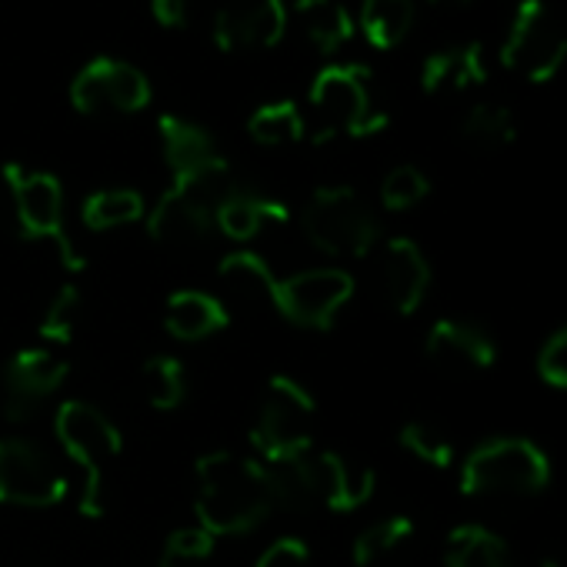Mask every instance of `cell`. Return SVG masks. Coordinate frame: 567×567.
<instances>
[{
	"label": "cell",
	"mask_w": 567,
	"mask_h": 567,
	"mask_svg": "<svg viewBox=\"0 0 567 567\" xmlns=\"http://www.w3.org/2000/svg\"><path fill=\"white\" fill-rule=\"evenodd\" d=\"M144 394L154 411H174L187 398L184 364L171 354H157L144 364Z\"/></svg>",
	"instance_id": "4dcf8cb0"
},
{
	"label": "cell",
	"mask_w": 567,
	"mask_h": 567,
	"mask_svg": "<svg viewBox=\"0 0 567 567\" xmlns=\"http://www.w3.org/2000/svg\"><path fill=\"white\" fill-rule=\"evenodd\" d=\"M284 31H288L284 0H234L214 18V41L227 54L274 48Z\"/></svg>",
	"instance_id": "9a60e30c"
},
{
	"label": "cell",
	"mask_w": 567,
	"mask_h": 567,
	"mask_svg": "<svg viewBox=\"0 0 567 567\" xmlns=\"http://www.w3.org/2000/svg\"><path fill=\"white\" fill-rule=\"evenodd\" d=\"M230 184H234L230 167L194 181H174L171 190L147 214V234L157 244L181 247V250L207 244L210 234L217 230L214 224L217 204L230 190Z\"/></svg>",
	"instance_id": "52a82bcc"
},
{
	"label": "cell",
	"mask_w": 567,
	"mask_h": 567,
	"mask_svg": "<svg viewBox=\"0 0 567 567\" xmlns=\"http://www.w3.org/2000/svg\"><path fill=\"white\" fill-rule=\"evenodd\" d=\"M220 280L227 288L247 301H264L270 305L274 301V288H277V277L274 270L267 267V260L254 250H230L220 257V267H217Z\"/></svg>",
	"instance_id": "484cf974"
},
{
	"label": "cell",
	"mask_w": 567,
	"mask_h": 567,
	"mask_svg": "<svg viewBox=\"0 0 567 567\" xmlns=\"http://www.w3.org/2000/svg\"><path fill=\"white\" fill-rule=\"evenodd\" d=\"M58 441L64 454L81 467L84 474V491H81V514L84 517H101L104 514V474L114 457L124 451V437L117 424L87 401H64L54 417Z\"/></svg>",
	"instance_id": "277c9868"
},
{
	"label": "cell",
	"mask_w": 567,
	"mask_h": 567,
	"mask_svg": "<svg viewBox=\"0 0 567 567\" xmlns=\"http://www.w3.org/2000/svg\"><path fill=\"white\" fill-rule=\"evenodd\" d=\"M78 315H81V291L74 288V284H64L44 311L41 338L51 348H68L78 334Z\"/></svg>",
	"instance_id": "d6a6232c"
},
{
	"label": "cell",
	"mask_w": 567,
	"mask_h": 567,
	"mask_svg": "<svg viewBox=\"0 0 567 567\" xmlns=\"http://www.w3.org/2000/svg\"><path fill=\"white\" fill-rule=\"evenodd\" d=\"M197 524L214 537H237L257 530L270 511L267 467L257 457L214 451L197 461Z\"/></svg>",
	"instance_id": "6da1fadb"
},
{
	"label": "cell",
	"mask_w": 567,
	"mask_h": 567,
	"mask_svg": "<svg viewBox=\"0 0 567 567\" xmlns=\"http://www.w3.org/2000/svg\"><path fill=\"white\" fill-rule=\"evenodd\" d=\"M68 494V477L31 437H0V504L54 507Z\"/></svg>",
	"instance_id": "8fae6325"
},
{
	"label": "cell",
	"mask_w": 567,
	"mask_h": 567,
	"mask_svg": "<svg viewBox=\"0 0 567 567\" xmlns=\"http://www.w3.org/2000/svg\"><path fill=\"white\" fill-rule=\"evenodd\" d=\"M71 104L81 114H137L151 104V81L127 61L94 58L71 84Z\"/></svg>",
	"instance_id": "7c38bea8"
},
{
	"label": "cell",
	"mask_w": 567,
	"mask_h": 567,
	"mask_svg": "<svg viewBox=\"0 0 567 567\" xmlns=\"http://www.w3.org/2000/svg\"><path fill=\"white\" fill-rule=\"evenodd\" d=\"M301 230L321 254L368 257L381 244V220L354 187H321L301 210Z\"/></svg>",
	"instance_id": "5b68a950"
},
{
	"label": "cell",
	"mask_w": 567,
	"mask_h": 567,
	"mask_svg": "<svg viewBox=\"0 0 567 567\" xmlns=\"http://www.w3.org/2000/svg\"><path fill=\"white\" fill-rule=\"evenodd\" d=\"M398 444L417 457L421 464L434 467V471H447L454 464V441L431 421H408L398 434Z\"/></svg>",
	"instance_id": "1f68e13d"
},
{
	"label": "cell",
	"mask_w": 567,
	"mask_h": 567,
	"mask_svg": "<svg viewBox=\"0 0 567 567\" xmlns=\"http://www.w3.org/2000/svg\"><path fill=\"white\" fill-rule=\"evenodd\" d=\"M230 324V311L207 291H177L164 308V331L181 344H197L220 334Z\"/></svg>",
	"instance_id": "44dd1931"
},
{
	"label": "cell",
	"mask_w": 567,
	"mask_h": 567,
	"mask_svg": "<svg viewBox=\"0 0 567 567\" xmlns=\"http://www.w3.org/2000/svg\"><path fill=\"white\" fill-rule=\"evenodd\" d=\"M354 298V277L341 267H311L277 280L270 308L308 331L334 328L338 315Z\"/></svg>",
	"instance_id": "30bf717a"
},
{
	"label": "cell",
	"mask_w": 567,
	"mask_h": 567,
	"mask_svg": "<svg viewBox=\"0 0 567 567\" xmlns=\"http://www.w3.org/2000/svg\"><path fill=\"white\" fill-rule=\"evenodd\" d=\"M361 28L374 48H398L414 28V0H364Z\"/></svg>",
	"instance_id": "83f0119b"
},
{
	"label": "cell",
	"mask_w": 567,
	"mask_h": 567,
	"mask_svg": "<svg viewBox=\"0 0 567 567\" xmlns=\"http://www.w3.org/2000/svg\"><path fill=\"white\" fill-rule=\"evenodd\" d=\"M424 354L437 371L464 378L491 371L497 364V341L481 324L444 318L431 324L424 338Z\"/></svg>",
	"instance_id": "2e32d148"
},
{
	"label": "cell",
	"mask_w": 567,
	"mask_h": 567,
	"mask_svg": "<svg viewBox=\"0 0 567 567\" xmlns=\"http://www.w3.org/2000/svg\"><path fill=\"white\" fill-rule=\"evenodd\" d=\"M540 567H564V564H560V560H544Z\"/></svg>",
	"instance_id": "ab89813d"
},
{
	"label": "cell",
	"mask_w": 567,
	"mask_h": 567,
	"mask_svg": "<svg viewBox=\"0 0 567 567\" xmlns=\"http://www.w3.org/2000/svg\"><path fill=\"white\" fill-rule=\"evenodd\" d=\"M414 537V520L408 514H391L381 517L374 524H368L351 547V557L358 567H374L378 560H384L388 554H394L398 547H404Z\"/></svg>",
	"instance_id": "f1b7e54d"
},
{
	"label": "cell",
	"mask_w": 567,
	"mask_h": 567,
	"mask_svg": "<svg viewBox=\"0 0 567 567\" xmlns=\"http://www.w3.org/2000/svg\"><path fill=\"white\" fill-rule=\"evenodd\" d=\"M274 511L308 514L321 504V471H318V451H305L298 457L264 464Z\"/></svg>",
	"instance_id": "ffe728a7"
},
{
	"label": "cell",
	"mask_w": 567,
	"mask_h": 567,
	"mask_svg": "<svg viewBox=\"0 0 567 567\" xmlns=\"http://www.w3.org/2000/svg\"><path fill=\"white\" fill-rule=\"evenodd\" d=\"M537 378L547 388L567 391V324L557 328L537 351Z\"/></svg>",
	"instance_id": "d590c367"
},
{
	"label": "cell",
	"mask_w": 567,
	"mask_h": 567,
	"mask_svg": "<svg viewBox=\"0 0 567 567\" xmlns=\"http://www.w3.org/2000/svg\"><path fill=\"white\" fill-rule=\"evenodd\" d=\"M295 14H298L305 38L324 54H334L354 38L351 14L344 11L341 0H298Z\"/></svg>",
	"instance_id": "cb8c5ba5"
},
{
	"label": "cell",
	"mask_w": 567,
	"mask_h": 567,
	"mask_svg": "<svg viewBox=\"0 0 567 567\" xmlns=\"http://www.w3.org/2000/svg\"><path fill=\"white\" fill-rule=\"evenodd\" d=\"M151 11H154L157 24H164V28L187 24V0H151Z\"/></svg>",
	"instance_id": "74e56055"
},
{
	"label": "cell",
	"mask_w": 567,
	"mask_h": 567,
	"mask_svg": "<svg viewBox=\"0 0 567 567\" xmlns=\"http://www.w3.org/2000/svg\"><path fill=\"white\" fill-rule=\"evenodd\" d=\"M444 567H514V554L497 530L467 520L447 534Z\"/></svg>",
	"instance_id": "603a6c76"
},
{
	"label": "cell",
	"mask_w": 567,
	"mask_h": 567,
	"mask_svg": "<svg viewBox=\"0 0 567 567\" xmlns=\"http://www.w3.org/2000/svg\"><path fill=\"white\" fill-rule=\"evenodd\" d=\"M484 81H487V58L477 41L457 44V48H441L421 68V87L427 94L471 91V87H481Z\"/></svg>",
	"instance_id": "7402d4cb"
},
{
	"label": "cell",
	"mask_w": 567,
	"mask_h": 567,
	"mask_svg": "<svg viewBox=\"0 0 567 567\" xmlns=\"http://www.w3.org/2000/svg\"><path fill=\"white\" fill-rule=\"evenodd\" d=\"M214 544H217V537L210 530H204L200 524L177 527L164 540L161 567H194V564H200V560H207L214 554Z\"/></svg>",
	"instance_id": "e575fe53"
},
{
	"label": "cell",
	"mask_w": 567,
	"mask_h": 567,
	"mask_svg": "<svg viewBox=\"0 0 567 567\" xmlns=\"http://www.w3.org/2000/svg\"><path fill=\"white\" fill-rule=\"evenodd\" d=\"M71 364L48 348H24L18 351L8 368H4V414L8 424L21 427L38 421V414L44 411L48 398L61 391V384L68 381Z\"/></svg>",
	"instance_id": "4fadbf2b"
},
{
	"label": "cell",
	"mask_w": 567,
	"mask_h": 567,
	"mask_svg": "<svg viewBox=\"0 0 567 567\" xmlns=\"http://www.w3.org/2000/svg\"><path fill=\"white\" fill-rule=\"evenodd\" d=\"M254 567H311V547L301 537H277Z\"/></svg>",
	"instance_id": "8d00e7d4"
},
{
	"label": "cell",
	"mask_w": 567,
	"mask_h": 567,
	"mask_svg": "<svg viewBox=\"0 0 567 567\" xmlns=\"http://www.w3.org/2000/svg\"><path fill=\"white\" fill-rule=\"evenodd\" d=\"M247 131L264 147H288L305 137V117H301L298 104L277 101V104L257 107L247 121Z\"/></svg>",
	"instance_id": "f546056e"
},
{
	"label": "cell",
	"mask_w": 567,
	"mask_h": 567,
	"mask_svg": "<svg viewBox=\"0 0 567 567\" xmlns=\"http://www.w3.org/2000/svg\"><path fill=\"white\" fill-rule=\"evenodd\" d=\"M427 194H431V181L414 164H401V167L388 171V177L381 181V204L394 214L417 207Z\"/></svg>",
	"instance_id": "836d02e7"
},
{
	"label": "cell",
	"mask_w": 567,
	"mask_h": 567,
	"mask_svg": "<svg viewBox=\"0 0 567 567\" xmlns=\"http://www.w3.org/2000/svg\"><path fill=\"white\" fill-rule=\"evenodd\" d=\"M291 220V210L284 207L280 200L254 190V187H240L237 181L230 184V190L220 197L217 204V214H214V224L224 237L237 240V244H247L254 240L267 224H288Z\"/></svg>",
	"instance_id": "ac0fdd59"
},
{
	"label": "cell",
	"mask_w": 567,
	"mask_h": 567,
	"mask_svg": "<svg viewBox=\"0 0 567 567\" xmlns=\"http://www.w3.org/2000/svg\"><path fill=\"white\" fill-rule=\"evenodd\" d=\"M378 284H381L384 305L394 315L401 318L417 315L431 291V260L421 250V244L411 237L384 240L381 260H378Z\"/></svg>",
	"instance_id": "5bb4252c"
},
{
	"label": "cell",
	"mask_w": 567,
	"mask_h": 567,
	"mask_svg": "<svg viewBox=\"0 0 567 567\" xmlns=\"http://www.w3.org/2000/svg\"><path fill=\"white\" fill-rule=\"evenodd\" d=\"M81 217H84V227L101 234V230L137 224L141 217H147V207H144V197L131 187H104L84 200Z\"/></svg>",
	"instance_id": "4316f807"
},
{
	"label": "cell",
	"mask_w": 567,
	"mask_h": 567,
	"mask_svg": "<svg viewBox=\"0 0 567 567\" xmlns=\"http://www.w3.org/2000/svg\"><path fill=\"white\" fill-rule=\"evenodd\" d=\"M321 471V504L334 514H351L374 497L378 474L368 464H354L338 451H318Z\"/></svg>",
	"instance_id": "d6986e66"
},
{
	"label": "cell",
	"mask_w": 567,
	"mask_h": 567,
	"mask_svg": "<svg viewBox=\"0 0 567 567\" xmlns=\"http://www.w3.org/2000/svg\"><path fill=\"white\" fill-rule=\"evenodd\" d=\"M4 220L28 240H54L68 270H84L87 257L74 247L64 227V187L54 174L28 171L24 164L4 167Z\"/></svg>",
	"instance_id": "3957f363"
},
{
	"label": "cell",
	"mask_w": 567,
	"mask_h": 567,
	"mask_svg": "<svg viewBox=\"0 0 567 567\" xmlns=\"http://www.w3.org/2000/svg\"><path fill=\"white\" fill-rule=\"evenodd\" d=\"M157 131H161L164 161L174 181H194V177H207L227 167V161L217 154L214 137L200 124L177 117V114H164L157 121Z\"/></svg>",
	"instance_id": "e0dca14e"
},
{
	"label": "cell",
	"mask_w": 567,
	"mask_h": 567,
	"mask_svg": "<svg viewBox=\"0 0 567 567\" xmlns=\"http://www.w3.org/2000/svg\"><path fill=\"white\" fill-rule=\"evenodd\" d=\"M501 64L530 84H547L564 71L567 28L550 0H520L501 48Z\"/></svg>",
	"instance_id": "9c48e42d"
},
{
	"label": "cell",
	"mask_w": 567,
	"mask_h": 567,
	"mask_svg": "<svg viewBox=\"0 0 567 567\" xmlns=\"http://www.w3.org/2000/svg\"><path fill=\"white\" fill-rule=\"evenodd\" d=\"M311 107L318 114V141H331L334 134L371 137L388 127V111L374 104L368 68H324L311 84Z\"/></svg>",
	"instance_id": "ba28073f"
},
{
	"label": "cell",
	"mask_w": 567,
	"mask_h": 567,
	"mask_svg": "<svg viewBox=\"0 0 567 567\" xmlns=\"http://www.w3.org/2000/svg\"><path fill=\"white\" fill-rule=\"evenodd\" d=\"M461 141L471 144L474 151H484V154L504 151V147H511L517 141V117H514V111L507 104L481 101L464 114Z\"/></svg>",
	"instance_id": "d4e9b609"
},
{
	"label": "cell",
	"mask_w": 567,
	"mask_h": 567,
	"mask_svg": "<svg viewBox=\"0 0 567 567\" xmlns=\"http://www.w3.org/2000/svg\"><path fill=\"white\" fill-rule=\"evenodd\" d=\"M431 4H437V8H467V4H474V0H431Z\"/></svg>",
	"instance_id": "f35d334b"
},
{
	"label": "cell",
	"mask_w": 567,
	"mask_h": 567,
	"mask_svg": "<svg viewBox=\"0 0 567 567\" xmlns=\"http://www.w3.org/2000/svg\"><path fill=\"white\" fill-rule=\"evenodd\" d=\"M315 394L301 381L288 374L270 378L250 431V444L260 454V464H277L315 451Z\"/></svg>",
	"instance_id": "8992f818"
},
{
	"label": "cell",
	"mask_w": 567,
	"mask_h": 567,
	"mask_svg": "<svg viewBox=\"0 0 567 567\" xmlns=\"http://www.w3.org/2000/svg\"><path fill=\"white\" fill-rule=\"evenodd\" d=\"M550 457L530 437H487L461 461V491L481 501H527L547 491Z\"/></svg>",
	"instance_id": "7a4b0ae2"
}]
</instances>
